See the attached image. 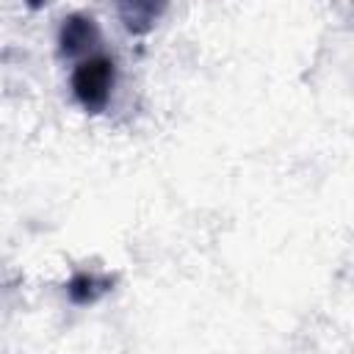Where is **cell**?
I'll list each match as a JSON object with an SVG mask.
<instances>
[{
  "mask_svg": "<svg viewBox=\"0 0 354 354\" xmlns=\"http://www.w3.org/2000/svg\"><path fill=\"white\" fill-rule=\"evenodd\" d=\"M163 8L166 0H119V17L133 36L149 33L158 25Z\"/></svg>",
  "mask_w": 354,
  "mask_h": 354,
  "instance_id": "277c9868",
  "label": "cell"
},
{
  "mask_svg": "<svg viewBox=\"0 0 354 354\" xmlns=\"http://www.w3.org/2000/svg\"><path fill=\"white\" fill-rule=\"evenodd\" d=\"M100 44V25L88 14H69L58 28V53L64 58H86Z\"/></svg>",
  "mask_w": 354,
  "mask_h": 354,
  "instance_id": "7a4b0ae2",
  "label": "cell"
},
{
  "mask_svg": "<svg viewBox=\"0 0 354 354\" xmlns=\"http://www.w3.org/2000/svg\"><path fill=\"white\" fill-rule=\"evenodd\" d=\"M25 3H28L30 8H44V6H47V3H53V0H25Z\"/></svg>",
  "mask_w": 354,
  "mask_h": 354,
  "instance_id": "5b68a950",
  "label": "cell"
},
{
  "mask_svg": "<svg viewBox=\"0 0 354 354\" xmlns=\"http://www.w3.org/2000/svg\"><path fill=\"white\" fill-rule=\"evenodd\" d=\"M72 94L86 113H102L116 83V64L108 55H86L72 69Z\"/></svg>",
  "mask_w": 354,
  "mask_h": 354,
  "instance_id": "6da1fadb",
  "label": "cell"
},
{
  "mask_svg": "<svg viewBox=\"0 0 354 354\" xmlns=\"http://www.w3.org/2000/svg\"><path fill=\"white\" fill-rule=\"evenodd\" d=\"M113 288V277L111 274H97V271H75L66 282V296L72 304L77 307H88L94 301H100L108 290Z\"/></svg>",
  "mask_w": 354,
  "mask_h": 354,
  "instance_id": "3957f363",
  "label": "cell"
}]
</instances>
